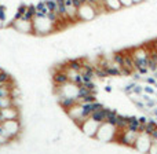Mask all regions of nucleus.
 I'll return each instance as SVG.
<instances>
[{"mask_svg":"<svg viewBox=\"0 0 157 154\" xmlns=\"http://www.w3.org/2000/svg\"><path fill=\"white\" fill-rule=\"evenodd\" d=\"M3 85H4V84H3V83H0V87H3Z\"/></svg>","mask_w":157,"mask_h":154,"instance_id":"18","label":"nucleus"},{"mask_svg":"<svg viewBox=\"0 0 157 154\" xmlns=\"http://www.w3.org/2000/svg\"><path fill=\"white\" fill-rule=\"evenodd\" d=\"M3 25H4V21H2V19H0V29L3 28Z\"/></svg>","mask_w":157,"mask_h":154,"instance_id":"17","label":"nucleus"},{"mask_svg":"<svg viewBox=\"0 0 157 154\" xmlns=\"http://www.w3.org/2000/svg\"><path fill=\"white\" fill-rule=\"evenodd\" d=\"M117 133H119V130H117L116 125L112 124V122L103 121L101 122L94 139L97 142H101V143H110V142H116Z\"/></svg>","mask_w":157,"mask_h":154,"instance_id":"3","label":"nucleus"},{"mask_svg":"<svg viewBox=\"0 0 157 154\" xmlns=\"http://www.w3.org/2000/svg\"><path fill=\"white\" fill-rule=\"evenodd\" d=\"M33 35L43 37V36L50 35L51 32L57 29V24L52 21H50L47 15H35L33 18Z\"/></svg>","mask_w":157,"mask_h":154,"instance_id":"2","label":"nucleus"},{"mask_svg":"<svg viewBox=\"0 0 157 154\" xmlns=\"http://www.w3.org/2000/svg\"><path fill=\"white\" fill-rule=\"evenodd\" d=\"M120 3H121L123 8H130V7H134L132 0H120Z\"/></svg>","mask_w":157,"mask_h":154,"instance_id":"15","label":"nucleus"},{"mask_svg":"<svg viewBox=\"0 0 157 154\" xmlns=\"http://www.w3.org/2000/svg\"><path fill=\"white\" fill-rule=\"evenodd\" d=\"M10 29H14L15 32L21 33V35H33V22L32 21H25V19H13L10 25Z\"/></svg>","mask_w":157,"mask_h":154,"instance_id":"5","label":"nucleus"},{"mask_svg":"<svg viewBox=\"0 0 157 154\" xmlns=\"http://www.w3.org/2000/svg\"><path fill=\"white\" fill-rule=\"evenodd\" d=\"M149 153L157 154V139H152V143H150V147H149Z\"/></svg>","mask_w":157,"mask_h":154,"instance_id":"14","label":"nucleus"},{"mask_svg":"<svg viewBox=\"0 0 157 154\" xmlns=\"http://www.w3.org/2000/svg\"><path fill=\"white\" fill-rule=\"evenodd\" d=\"M95 18H98L97 11L90 3H83L80 7L77 8V19L78 22H91Z\"/></svg>","mask_w":157,"mask_h":154,"instance_id":"4","label":"nucleus"},{"mask_svg":"<svg viewBox=\"0 0 157 154\" xmlns=\"http://www.w3.org/2000/svg\"><path fill=\"white\" fill-rule=\"evenodd\" d=\"M130 52L131 57L134 59V63H135L136 68V73L145 74L149 72V66H147V62H149V50L145 46H135V47H130Z\"/></svg>","mask_w":157,"mask_h":154,"instance_id":"1","label":"nucleus"},{"mask_svg":"<svg viewBox=\"0 0 157 154\" xmlns=\"http://www.w3.org/2000/svg\"><path fill=\"white\" fill-rule=\"evenodd\" d=\"M44 3L48 7V11H55V8H57V0H44Z\"/></svg>","mask_w":157,"mask_h":154,"instance_id":"13","label":"nucleus"},{"mask_svg":"<svg viewBox=\"0 0 157 154\" xmlns=\"http://www.w3.org/2000/svg\"><path fill=\"white\" fill-rule=\"evenodd\" d=\"M50 11H48V7L46 6V3L43 2H39L36 4V15H47Z\"/></svg>","mask_w":157,"mask_h":154,"instance_id":"10","label":"nucleus"},{"mask_svg":"<svg viewBox=\"0 0 157 154\" xmlns=\"http://www.w3.org/2000/svg\"><path fill=\"white\" fill-rule=\"evenodd\" d=\"M99 125H101V122L95 121L94 118L88 117V118H87L86 121L80 125V127H78V130H80L81 133H83V135H86L87 138L94 139L95 135H97V131H98V128H99Z\"/></svg>","mask_w":157,"mask_h":154,"instance_id":"6","label":"nucleus"},{"mask_svg":"<svg viewBox=\"0 0 157 154\" xmlns=\"http://www.w3.org/2000/svg\"><path fill=\"white\" fill-rule=\"evenodd\" d=\"M103 3H105L106 8H108V11L110 14L119 13V11L123 10V6L120 3V0H103Z\"/></svg>","mask_w":157,"mask_h":154,"instance_id":"9","label":"nucleus"},{"mask_svg":"<svg viewBox=\"0 0 157 154\" xmlns=\"http://www.w3.org/2000/svg\"><path fill=\"white\" fill-rule=\"evenodd\" d=\"M0 114L3 117V121H6V120H15V118L21 120V109L15 107V106H8L6 109H2Z\"/></svg>","mask_w":157,"mask_h":154,"instance_id":"8","label":"nucleus"},{"mask_svg":"<svg viewBox=\"0 0 157 154\" xmlns=\"http://www.w3.org/2000/svg\"><path fill=\"white\" fill-rule=\"evenodd\" d=\"M146 0H132V3H134V6H139V4H142V3H145Z\"/></svg>","mask_w":157,"mask_h":154,"instance_id":"16","label":"nucleus"},{"mask_svg":"<svg viewBox=\"0 0 157 154\" xmlns=\"http://www.w3.org/2000/svg\"><path fill=\"white\" fill-rule=\"evenodd\" d=\"M11 80H13V76L10 74V72H7V70L0 68V83L7 84L8 81H11Z\"/></svg>","mask_w":157,"mask_h":154,"instance_id":"11","label":"nucleus"},{"mask_svg":"<svg viewBox=\"0 0 157 154\" xmlns=\"http://www.w3.org/2000/svg\"><path fill=\"white\" fill-rule=\"evenodd\" d=\"M150 143H152V136H150L147 132L142 131V132H139V135H138V138H136L135 143H134L132 149H135L136 152H141V153H149Z\"/></svg>","mask_w":157,"mask_h":154,"instance_id":"7","label":"nucleus"},{"mask_svg":"<svg viewBox=\"0 0 157 154\" xmlns=\"http://www.w3.org/2000/svg\"><path fill=\"white\" fill-rule=\"evenodd\" d=\"M8 106H13V99H11V96L0 98V110H2V109L8 107Z\"/></svg>","mask_w":157,"mask_h":154,"instance_id":"12","label":"nucleus"}]
</instances>
